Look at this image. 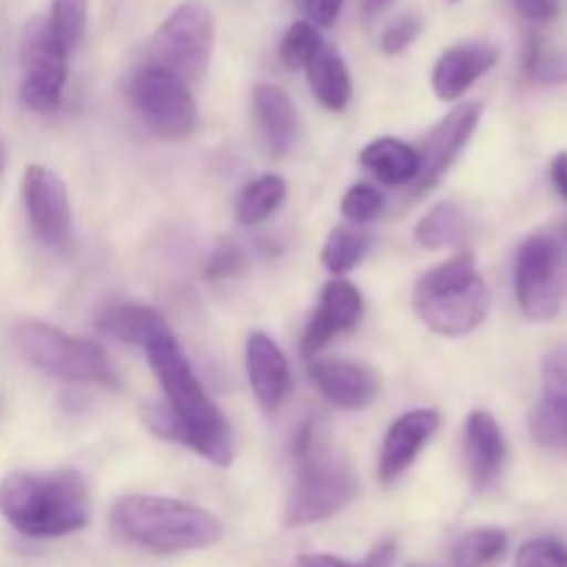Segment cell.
Segmentation results:
<instances>
[{
  "instance_id": "cell-1",
  "label": "cell",
  "mask_w": 567,
  "mask_h": 567,
  "mask_svg": "<svg viewBox=\"0 0 567 567\" xmlns=\"http://www.w3.org/2000/svg\"><path fill=\"white\" fill-rule=\"evenodd\" d=\"M144 352L166 396V402L144 404V426L164 441L192 449L208 463L230 465L236 454L230 426L194 377L186 352L172 330L150 341Z\"/></svg>"
},
{
  "instance_id": "cell-2",
  "label": "cell",
  "mask_w": 567,
  "mask_h": 567,
  "mask_svg": "<svg viewBox=\"0 0 567 567\" xmlns=\"http://www.w3.org/2000/svg\"><path fill=\"white\" fill-rule=\"evenodd\" d=\"M0 515L28 537H64L86 529L92 498L83 476L72 468L11 471L0 480Z\"/></svg>"
},
{
  "instance_id": "cell-3",
  "label": "cell",
  "mask_w": 567,
  "mask_h": 567,
  "mask_svg": "<svg viewBox=\"0 0 567 567\" xmlns=\"http://www.w3.org/2000/svg\"><path fill=\"white\" fill-rule=\"evenodd\" d=\"M111 520L127 543L155 554L199 551L221 540L219 520L181 498L125 496L111 509Z\"/></svg>"
},
{
  "instance_id": "cell-4",
  "label": "cell",
  "mask_w": 567,
  "mask_h": 567,
  "mask_svg": "<svg viewBox=\"0 0 567 567\" xmlns=\"http://www.w3.org/2000/svg\"><path fill=\"white\" fill-rule=\"evenodd\" d=\"M415 310L437 336L463 338L474 332L491 310V291L476 271L474 255L463 249L426 271L415 286Z\"/></svg>"
},
{
  "instance_id": "cell-5",
  "label": "cell",
  "mask_w": 567,
  "mask_h": 567,
  "mask_svg": "<svg viewBox=\"0 0 567 567\" xmlns=\"http://www.w3.org/2000/svg\"><path fill=\"white\" fill-rule=\"evenodd\" d=\"M299 460L297 482L288 493L282 524L288 529L332 518L358 496V474L343 457L330 452H305Z\"/></svg>"
},
{
  "instance_id": "cell-6",
  "label": "cell",
  "mask_w": 567,
  "mask_h": 567,
  "mask_svg": "<svg viewBox=\"0 0 567 567\" xmlns=\"http://www.w3.org/2000/svg\"><path fill=\"white\" fill-rule=\"evenodd\" d=\"M14 343L22 358L44 374L64 382H92V385H116L109 358L97 343L66 336L42 321H25L17 327Z\"/></svg>"
},
{
  "instance_id": "cell-7",
  "label": "cell",
  "mask_w": 567,
  "mask_h": 567,
  "mask_svg": "<svg viewBox=\"0 0 567 567\" xmlns=\"http://www.w3.org/2000/svg\"><path fill=\"white\" fill-rule=\"evenodd\" d=\"M214 11L203 0H186L158 25L150 39V64L172 72L183 83L203 78L214 53Z\"/></svg>"
},
{
  "instance_id": "cell-8",
  "label": "cell",
  "mask_w": 567,
  "mask_h": 567,
  "mask_svg": "<svg viewBox=\"0 0 567 567\" xmlns=\"http://www.w3.org/2000/svg\"><path fill=\"white\" fill-rule=\"evenodd\" d=\"M515 293L526 319L551 321L567 299V252L551 233L529 236L515 258Z\"/></svg>"
},
{
  "instance_id": "cell-9",
  "label": "cell",
  "mask_w": 567,
  "mask_h": 567,
  "mask_svg": "<svg viewBox=\"0 0 567 567\" xmlns=\"http://www.w3.org/2000/svg\"><path fill=\"white\" fill-rule=\"evenodd\" d=\"M127 94H131L133 109L161 138L177 142V138L192 136L197 127V103L188 92V83L161 66L147 64L133 72Z\"/></svg>"
},
{
  "instance_id": "cell-10",
  "label": "cell",
  "mask_w": 567,
  "mask_h": 567,
  "mask_svg": "<svg viewBox=\"0 0 567 567\" xmlns=\"http://www.w3.org/2000/svg\"><path fill=\"white\" fill-rule=\"evenodd\" d=\"M66 59L70 55L59 48L48 20L28 22L20 42V97L28 109L42 111V114L59 109L66 83Z\"/></svg>"
},
{
  "instance_id": "cell-11",
  "label": "cell",
  "mask_w": 567,
  "mask_h": 567,
  "mask_svg": "<svg viewBox=\"0 0 567 567\" xmlns=\"http://www.w3.org/2000/svg\"><path fill=\"white\" fill-rule=\"evenodd\" d=\"M22 199H25L28 219L39 241L48 247L64 249L72 247V208L66 197V186L53 169L31 164L22 175Z\"/></svg>"
},
{
  "instance_id": "cell-12",
  "label": "cell",
  "mask_w": 567,
  "mask_h": 567,
  "mask_svg": "<svg viewBox=\"0 0 567 567\" xmlns=\"http://www.w3.org/2000/svg\"><path fill=\"white\" fill-rule=\"evenodd\" d=\"M480 116H482L480 103H463L457 105V109L449 111V114L432 127L424 147H421L419 153V175H415V186H419L421 192L435 186V183L443 177V172L454 164L460 150L468 144L471 136H474Z\"/></svg>"
},
{
  "instance_id": "cell-13",
  "label": "cell",
  "mask_w": 567,
  "mask_h": 567,
  "mask_svg": "<svg viewBox=\"0 0 567 567\" xmlns=\"http://www.w3.org/2000/svg\"><path fill=\"white\" fill-rule=\"evenodd\" d=\"M498 55L502 53L491 42L454 44L432 66V92L443 103H454L498 64Z\"/></svg>"
},
{
  "instance_id": "cell-14",
  "label": "cell",
  "mask_w": 567,
  "mask_h": 567,
  "mask_svg": "<svg viewBox=\"0 0 567 567\" xmlns=\"http://www.w3.org/2000/svg\"><path fill=\"white\" fill-rule=\"evenodd\" d=\"M363 316V297L358 288L347 280L327 282L321 291L319 308H316L313 319L308 321L302 336V352L316 354L324 349L338 332L354 330V324Z\"/></svg>"
},
{
  "instance_id": "cell-15",
  "label": "cell",
  "mask_w": 567,
  "mask_h": 567,
  "mask_svg": "<svg viewBox=\"0 0 567 567\" xmlns=\"http://www.w3.org/2000/svg\"><path fill=\"white\" fill-rule=\"evenodd\" d=\"M465 460L474 491L485 493L496 487L502 480L504 460H507V443L498 421L485 410H474L465 424Z\"/></svg>"
},
{
  "instance_id": "cell-16",
  "label": "cell",
  "mask_w": 567,
  "mask_h": 567,
  "mask_svg": "<svg viewBox=\"0 0 567 567\" xmlns=\"http://www.w3.org/2000/svg\"><path fill=\"white\" fill-rule=\"evenodd\" d=\"M437 426H441V415L435 410H413V413H404L388 430L385 441H382L380 482H385V485L396 482L413 465V460L419 457L426 441L435 435Z\"/></svg>"
},
{
  "instance_id": "cell-17",
  "label": "cell",
  "mask_w": 567,
  "mask_h": 567,
  "mask_svg": "<svg viewBox=\"0 0 567 567\" xmlns=\"http://www.w3.org/2000/svg\"><path fill=\"white\" fill-rule=\"evenodd\" d=\"M310 380L321 396L343 410H363L380 396V377L349 360H319L310 365Z\"/></svg>"
},
{
  "instance_id": "cell-18",
  "label": "cell",
  "mask_w": 567,
  "mask_h": 567,
  "mask_svg": "<svg viewBox=\"0 0 567 567\" xmlns=\"http://www.w3.org/2000/svg\"><path fill=\"white\" fill-rule=\"evenodd\" d=\"M247 377L255 399L266 413H275L291 393V371L286 354L266 332H252L247 341Z\"/></svg>"
},
{
  "instance_id": "cell-19",
  "label": "cell",
  "mask_w": 567,
  "mask_h": 567,
  "mask_svg": "<svg viewBox=\"0 0 567 567\" xmlns=\"http://www.w3.org/2000/svg\"><path fill=\"white\" fill-rule=\"evenodd\" d=\"M252 100L266 147H269L271 155H286L293 147L299 133V116L291 97L275 83H258Z\"/></svg>"
},
{
  "instance_id": "cell-20",
  "label": "cell",
  "mask_w": 567,
  "mask_h": 567,
  "mask_svg": "<svg viewBox=\"0 0 567 567\" xmlns=\"http://www.w3.org/2000/svg\"><path fill=\"white\" fill-rule=\"evenodd\" d=\"M94 324H97L100 332L114 338V341L133 343V347H147L150 341L169 332V324H166V319L158 310L133 302L109 305V308L100 310Z\"/></svg>"
},
{
  "instance_id": "cell-21",
  "label": "cell",
  "mask_w": 567,
  "mask_h": 567,
  "mask_svg": "<svg viewBox=\"0 0 567 567\" xmlns=\"http://www.w3.org/2000/svg\"><path fill=\"white\" fill-rule=\"evenodd\" d=\"M360 164L388 186H404L419 175V153L399 138H377L365 144Z\"/></svg>"
},
{
  "instance_id": "cell-22",
  "label": "cell",
  "mask_w": 567,
  "mask_h": 567,
  "mask_svg": "<svg viewBox=\"0 0 567 567\" xmlns=\"http://www.w3.org/2000/svg\"><path fill=\"white\" fill-rule=\"evenodd\" d=\"M305 70H308V81H310V89H313L316 100H319L324 109L330 111L347 109L349 97H352V78H349L347 61H343L336 50L324 44Z\"/></svg>"
},
{
  "instance_id": "cell-23",
  "label": "cell",
  "mask_w": 567,
  "mask_h": 567,
  "mask_svg": "<svg viewBox=\"0 0 567 567\" xmlns=\"http://www.w3.org/2000/svg\"><path fill=\"white\" fill-rule=\"evenodd\" d=\"M286 181L280 175H264L247 183L236 203V214L241 225H258L266 216L275 214L282 199H286Z\"/></svg>"
},
{
  "instance_id": "cell-24",
  "label": "cell",
  "mask_w": 567,
  "mask_h": 567,
  "mask_svg": "<svg viewBox=\"0 0 567 567\" xmlns=\"http://www.w3.org/2000/svg\"><path fill=\"white\" fill-rule=\"evenodd\" d=\"M463 210L452 203H441L419 221V227H415V241L424 249H446L463 241Z\"/></svg>"
},
{
  "instance_id": "cell-25",
  "label": "cell",
  "mask_w": 567,
  "mask_h": 567,
  "mask_svg": "<svg viewBox=\"0 0 567 567\" xmlns=\"http://www.w3.org/2000/svg\"><path fill=\"white\" fill-rule=\"evenodd\" d=\"M529 430L540 446L567 452V393H546L532 413Z\"/></svg>"
},
{
  "instance_id": "cell-26",
  "label": "cell",
  "mask_w": 567,
  "mask_h": 567,
  "mask_svg": "<svg viewBox=\"0 0 567 567\" xmlns=\"http://www.w3.org/2000/svg\"><path fill=\"white\" fill-rule=\"evenodd\" d=\"M89 0H50L48 28L66 55L75 53L86 31Z\"/></svg>"
},
{
  "instance_id": "cell-27",
  "label": "cell",
  "mask_w": 567,
  "mask_h": 567,
  "mask_svg": "<svg viewBox=\"0 0 567 567\" xmlns=\"http://www.w3.org/2000/svg\"><path fill=\"white\" fill-rule=\"evenodd\" d=\"M526 75L540 83H567V48L543 37H532L524 55Z\"/></svg>"
},
{
  "instance_id": "cell-28",
  "label": "cell",
  "mask_w": 567,
  "mask_h": 567,
  "mask_svg": "<svg viewBox=\"0 0 567 567\" xmlns=\"http://www.w3.org/2000/svg\"><path fill=\"white\" fill-rule=\"evenodd\" d=\"M365 249H369V238L365 233L352 230V227H336L327 236L324 249H321V264L330 269L332 275H347L354 266L363 260Z\"/></svg>"
},
{
  "instance_id": "cell-29",
  "label": "cell",
  "mask_w": 567,
  "mask_h": 567,
  "mask_svg": "<svg viewBox=\"0 0 567 567\" xmlns=\"http://www.w3.org/2000/svg\"><path fill=\"white\" fill-rule=\"evenodd\" d=\"M507 551V535L502 529H474L460 537L452 548V563L457 567L491 565Z\"/></svg>"
},
{
  "instance_id": "cell-30",
  "label": "cell",
  "mask_w": 567,
  "mask_h": 567,
  "mask_svg": "<svg viewBox=\"0 0 567 567\" xmlns=\"http://www.w3.org/2000/svg\"><path fill=\"white\" fill-rule=\"evenodd\" d=\"M321 48H324V39H321L319 28L308 20H299L282 37L280 61L288 70H305Z\"/></svg>"
},
{
  "instance_id": "cell-31",
  "label": "cell",
  "mask_w": 567,
  "mask_h": 567,
  "mask_svg": "<svg viewBox=\"0 0 567 567\" xmlns=\"http://www.w3.org/2000/svg\"><path fill=\"white\" fill-rule=\"evenodd\" d=\"M515 567H567V546L554 537H537L518 548Z\"/></svg>"
},
{
  "instance_id": "cell-32",
  "label": "cell",
  "mask_w": 567,
  "mask_h": 567,
  "mask_svg": "<svg viewBox=\"0 0 567 567\" xmlns=\"http://www.w3.org/2000/svg\"><path fill=\"white\" fill-rule=\"evenodd\" d=\"M382 208H385V197L365 183L349 188L341 199V214L349 221H371L382 214Z\"/></svg>"
},
{
  "instance_id": "cell-33",
  "label": "cell",
  "mask_w": 567,
  "mask_h": 567,
  "mask_svg": "<svg viewBox=\"0 0 567 567\" xmlns=\"http://www.w3.org/2000/svg\"><path fill=\"white\" fill-rule=\"evenodd\" d=\"M421 31H424V20H421V14L396 17V20H393L391 25L382 31V39H380L382 53L385 55L404 53V50H408L410 44L421 37Z\"/></svg>"
},
{
  "instance_id": "cell-34",
  "label": "cell",
  "mask_w": 567,
  "mask_h": 567,
  "mask_svg": "<svg viewBox=\"0 0 567 567\" xmlns=\"http://www.w3.org/2000/svg\"><path fill=\"white\" fill-rule=\"evenodd\" d=\"M513 6L526 22L546 25V22H554L559 14H563L565 0H513Z\"/></svg>"
},
{
  "instance_id": "cell-35",
  "label": "cell",
  "mask_w": 567,
  "mask_h": 567,
  "mask_svg": "<svg viewBox=\"0 0 567 567\" xmlns=\"http://www.w3.org/2000/svg\"><path fill=\"white\" fill-rule=\"evenodd\" d=\"M241 260H244L241 252H238L236 247H230V244H221V247L210 255L205 275H208V280H227V277L238 275V269H241Z\"/></svg>"
},
{
  "instance_id": "cell-36",
  "label": "cell",
  "mask_w": 567,
  "mask_h": 567,
  "mask_svg": "<svg viewBox=\"0 0 567 567\" xmlns=\"http://www.w3.org/2000/svg\"><path fill=\"white\" fill-rule=\"evenodd\" d=\"M546 393H567V352H551L543 360Z\"/></svg>"
},
{
  "instance_id": "cell-37",
  "label": "cell",
  "mask_w": 567,
  "mask_h": 567,
  "mask_svg": "<svg viewBox=\"0 0 567 567\" xmlns=\"http://www.w3.org/2000/svg\"><path fill=\"white\" fill-rule=\"evenodd\" d=\"M343 3H347V0H305L302 11L308 14V22H313L316 28H330L336 25Z\"/></svg>"
},
{
  "instance_id": "cell-38",
  "label": "cell",
  "mask_w": 567,
  "mask_h": 567,
  "mask_svg": "<svg viewBox=\"0 0 567 567\" xmlns=\"http://www.w3.org/2000/svg\"><path fill=\"white\" fill-rule=\"evenodd\" d=\"M393 563H396V540H382L354 567H393Z\"/></svg>"
},
{
  "instance_id": "cell-39",
  "label": "cell",
  "mask_w": 567,
  "mask_h": 567,
  "mask_svg": "<svg viewBox=\"0 0 567 567\" xmlns=\"http://www.w3.org/2000/svg\"><path fill=\"white\" fill-rule=\"evenodd\" d=\"M551 183L559 194L567 199V153L554 155L551 161Z\"/></svg>"
},
{
  "instance_id": "cell-40",
  "label": "cell",
  "mask_w": 567,
  "mask_h": 567,
  "mask_svg": "<svg viewBox=\"0 0 567 567\" xmlns=\"http://www.w3.org/2000/svg\"><path fill=\"white\" fill-rule=\"evenodd\" d=\"M297 567H354L343 563L341 557H332V554H308V557H299Z\"/></svg>"
},
{
  "instance_id": "cell-41",
  "label": "cell",
  "mask_w": 567,
  "mask_h": 567,
  "mask_svg": "<svg viewBox=\"0 0 567 567\" xmlns=\"http://www.w3.org/2000/svg\"><path fill=\"white\" fill-rule=\"evenodd\" d=\"M391 3L393 0H363V11H365V17H377V14H382V11H385Z\"/></svg>"
},
{
  "instance_id": "cell-42",
  "label": "cell",
  "mask_w": 567,
  "mask_h": 567,
  "mask_svg": "<svg viewBox=\"0 0 567 567\" xmlns=\"http://www.w3.org/2000/svg\"><path fill=\"white\" fill-rule=\"evenodd\" d=\"M408 567H430V565H421V563H410Z\"/></svg>"
},
{
  "instance_id": "cell-43",
  "label": "cell",
  "mask_w": 567,
  "mask_h": 567,
  "mask_svg": "<svg viewBox=\"0 0 567 567\" xmlns=\"http://www.w3.org/2000/svg\"><path fill=\"white\" fill-rule=\"evenodd\" d=\"M293 3H297V6H299V9H302V3H305V0H293Z\"/></svg>"
},
{
  "instance_id": "cell-44",
  "label": "cell",
  "mask_w": 567,
  "mask_h": 567,
  "mask_svg": "<svg viewBox=\"0 0 567 567\" xmlns=\"http://www.w3.org/2000/svg\"><path fill=\"white\" fill-rule=\"evenodd\" d=\"M0 164H3V153H0Z\"/></svg>"
},
{
  "instance_id": "cell-45",
  "label": "cell",
  "mask_w": 567,
  "mask_h": 567,
  "mask_svg": "<svg viewBox=\"0 0 567 567\" xmlns=\"http://www.w3.org/2000/svg\"><path fill=\"white\" fill-rule=\"evenodd\" d=\"M452 3H457V0H452Z\"/></svg>"
}]
</instances>
